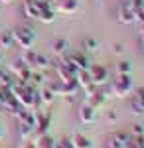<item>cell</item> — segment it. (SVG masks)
I'll return each instance as SVG.
<instances>
[{
  "label": "cell",
  "mask_w": 144,
  "mask_h": 148,
  "mask_svg": "<svg viewBox=\"0 0 144 148\" xmlns=\"http://www.w3.org/2000/svg\"><path fill=\"white\" fill-rule=\"evenodd\" d=\"M130 91H132V79H130L128 73H122V75H119L117 79L112 81L111 93L115 97H126Z\"/></svg>",
  "instance_id": "6da1fadb"
},
{
  "label": "cell",
  "mask_w": 144,
  "mask_h": 148,
  "mask_svg": "<svg viewBox=\"0 0 144 148\" xmlns=\"http://www.w3.org/2000/svg\"><path fill=\"white\" fill-rule=\"evenodd\" d=\"M56 73H57V79L61 83L75 81V77H77V69L73 67L69 61H65V59H61L59 63H56Z\"/></svg>",
  "instance_id": "7a4b0ae2"
},
{
  "label": "cell",
  "mask_w": 144,
  "mask_h": 148,
  "mask_svg": "<svg viewBox=\"0 0 144 148\" xmlns=\"http://www.w3.org/2000/svg\"><path fill=\"white\" fill-rule=\"evenodd\" d=\"M12 38H14V42L22 47V49H30L32 44H34V32L28 30V28H16L12 32Z\"/></svg>",
  "instance_id": "3957f363"
},
{
  "label": "cell",
  "mask_w": 144,
  "mask_h": 148,
  "mask_svg": "<svg viewBox=\"0 0 144 148\" xmlns=\"http://www.w3.org/2000/svg\"><path fill=\"white\" fill-rule=\"evenodd\" d=\"M51 8L61 14H75L79 10V0H51Z\"/></svg>",
  "instance_id": "277c9868"
},
{
  "label": "cell",
  "mask_w": 144,
  "mask_h": 148,
  "mask_svg": "<svg viewBox=\"0 0 144 148\" xmlns=\"http://www.w3.org/2000/svg\"><path fill=\"white\" fill-rule=\"evenodd\" d=\"M87 71H89V75H91V81H93L95 85H103V83H107V79H109V69L105 67V65L95 63V65H91Z\"/></svg>",
  "instance_id": "5b68a950"
},
{
  "label": "cell",
  "mask_w": 144,
  "mask_h": 148,
  "mask_svg": "<svg viewBox=\"0 0 144 148\" xmlns=\"http://www.w3.org/2000/svg\"><path fill=\"white\" fill-rule=\"evenodd\" d=\"M95 111H97V109H93V107L85 101L83 105H81V109H79V121H81L83 125H91V123H95V116H97Z\"/></svg>",
  "instance_id": "8992f818"
},
{
  "label": "cell",
  "mask_w": 144,
  "mask_h": 148,
  "mask_svg": "<svg viewBox=\"0 0 144 148\" xmlns=\"http://www.w3.org/2000/svg\"><path fill=\"white\" fill-rule=\"evenodd\" d=\"M22 8H24V14H26L28 18H32V20H40V16H42V8L38 6L36 0H26Z\"/></svg>",
  "instance_id": "52a82bcc"
},
{
  "label": "cell",
  "mask_w": 144,
  "mask_h": 148,
  "mask_svg": "<svg viewBox=\"0 0 144 148\" xmlns=\"http://www.w3.org/2000/svg\"><path fill=\"white\" fill-rule=\"evenodd\" d=\"M65 61H69L73 67L77 69V71H83V69H89V67H91V65H89V59L85 56H79V53H71V56H67Z\"/></svg>",
  "instance_id": "ba28073f"
},
{
  "label": "cell",
  "mask_w": 144,
  "mask_h": 148,
  "mask_svg": "<svg viewBox=\"0 0 144 148\" xmlns=\"http://www.w3.org/2000/svg\"><path fill=\"white\" fill-rule=\"evenodd\" d=\"M119 20H121L122 24H132L136 22V16H134V10L126 4V6H121L119 8Z\"/></svg>",
  "instance_id": "9c48e42d"
},
{
  "label": "cell",
  "mask_w": 144,
  "mask_h": 148,
  "mask_svg": "<svg viewBox=\"0 0 144 148\" xmlns=\"http://www.w3.org/2000/svg\"><path fill=\"white\" fill-rule=\"evenodd\" d=\"M69 142L73 144V148H93L91 140H89L87 136H83V134H79V132L69 138Z\"/></svg>",
  "instance_id": "30bf717a"
},
{
  "label": "cell",
  "mask_w": 144,
  "mask_h": 148,
  "mask_svg": "<svg viewBox=\"0 0 144 148\" xmlns=\"http://www.w3.org/2000/svg\"><path fill=\"white\" fill-rule=\"evenodd\" d=\"M38 95H40V103H42V105H51V103L56 101V97H57L56 93H51L45 85H42V89L38 91Z\"/></svg>",
  "instance_id": "8fae6325"
},
{
  "label": "cell",
  "mask_w": 144,
  "mask_h": 148,
  "mask_svg": "<svg viewBox=\"0 0 144 148\" xmlns=\"http://www.w3.org/2000/svg\"><path fill=\"white\" fill-rule=\"evenodd\" d=\"M22 61L28 65L30 69H36V61H38V51H32V49H24L22 53Z\"/></svg>",
  "instance_id": "7c38bea8"
},
{
  "label": "cell",
  "mask_w": 144,
  "mask_h": 148,
  "mask_svg": "<svg viewBox=\"0 0 144 148\" xmlns=\"http://www.w3.org/2000/svg\"><path fill=\"white\" fill-rule=\"evenodd\" d=\"M12 44H14L12 32H2V34H0V47H2V49H8Z\"/></svg>",
  "instance_id": "4fadbf2b"
},
{
  "label": "cell",
  "mask_w": 144,
  "mask_h": 148,
  "mask_svg": "<svg viewBox=\"0 0 144 148\" xmlns=\"http://www.w3.org/2000/svg\"><path fill=\"white\" fill-rule=\"evenodd\" d=\"M38 148H56V140L51 136H47V134H44V136L38 138Z\"/></svg>",
  "instance_id": "5bb4252c"
},
{
  "label": "cell",
  "mask_w": 144,
  "mask_h": 148,
  "mask_svg": "<svg viewBox=\"0 0 144 148\" xmlns=\"http://www.w3.org/2000/svg\"><path fill=\"white\" fill-rule=\"evenodd\" d=\"M18 132H20V138H22V140H28V138H32V134H34V126H28V125H24V123H20Z\"/></svg>",
  "instance_id": "9a60e30c"
},
{
  "label": "cell",
  "mask_w": 144,
  "mask_h": 148,
  "mask_svg": "<svg viewBox=\"0 0 144 148\" xmlns=\"http://www.w3.org/2000/svg\"><path fill=\"white\" fill-rule=\"evenodd\" d=\"M130 107H132V113H136V114H144V103L134 95L132 99H130Z\"/></svg>",
  "instance_id": "2e32d148"
},
{
  "label": "cell",
  "mask_w": 144,
  "mask_h": 148,
  "mask_svg": "<svg viewBox=\"0 0 144 148\" xmlns=\"http://www.w3.org/2000/svg\"><path fill=\"white\" fill-rule=\"evenodd\" d=\"M51 65V61L47 59L45 56H42V53H38V61H36V69H40V71H44V69H47Z\"/></svg>",
  "instance_id": "e0dca14e"
},
{
  "label": "cell",
  "mask_w": 144,
  "mask_h": 148,
  "mask_svg": "<svg viewBox=\"0 0 144 148\" xmlns=\"http://www.w3.org/2000/svg\"><path fill=\"white\" fill-rule=\"evenodd\" d=\"M53 51H56L57 56H63L67 51V42L65 40H56L53 42Z\"/></svg>",
  "instance_id": "ac0fdd59"
},
{
  "label": "cell",
  "mask_w": 144,
  "mask_h": 148,
  "mask_svg": "<svg viewBox=\"0 0 144 148\" xmlns=\"http://www.w3.org/2000/svg\"><path fill=\"white\" fill-rule=\"evenodd\" d=\"M53 20H56V12L53 10H44L42 16H40V22H44V24H51Z\"/></svg>",
  "instance_id": "d6986e66"
},
{
  "label": "cell",
  "mask_w": 144,
  "mask_h": 148,
  "mask_svg": "<svg viewBox=\"0 0 144 148\" xmlns=\"http://www.w3.org/2000/svg\"><path fill=\"white\" fill-rule=\"evenodd\" d=\"M117 71H119V75L130 73V63H128V61H119V63H117Z\"/></svg>",
  "instance_id": "ffe728a7"
},
{
  "label": "cell",
  "mask_w": 144,
  "mask_h": 148,
  "mask_svg": "<svg viewBox=\"0 0 144 148\" xmlns=\"http://www.w3.org/2000/svg\"><path fill=\"white\" fill-rule=\"evenodd\" d=\"M85 47H87V51H97L99 42H97V40H93V38H87V40H85Z\"/></svg>",
  "instance_id": "44dd1931"
},
{
  "label": "cell",
  "mask_w": 144,
  "mask_h": 148,
  "mask_svg": "<svg viewBox=\"0 0 144 148\" xmlns=\"http://www.w3.org/2000/svg\"><path fill=\"white\" fill-rule=\"evenodd\" d=\"M109 148H124V142H122V140H119V138L112 134V136L109 138Z\"/></svg>",
  "instance_id": "7402d4cb"
},
{
  "label": "cell",
  "mask_w": 144,
  "mask_h": 148,
  "mask_svg": "<svg viewBox=\"0 0 144 148\" xmlns=\"http://www.w3.org/2000/svg\"><path fill=\"white\" fill-rule=\"evenodd\" d=\"M20 148H38V142L32 140V138H28V140H24V142H22V146H20Z\"/></svg>",
  "instance_id": "603a6c76"
},
{
  "label": "cell",
  "mask_w": 144,
  "mask_h": 148,
  "mask_svg": "<svg viewBox=\"0 0 144 148\" xmlns=\"http://www.w3.org/2000/svg\"><path fill=\"white\" fill-rule=\"evenodd\" d=\"M132 134H134V136H144V126L142 125H134Z\"/></svg>",
  "instance_id": "cb8c5ba5"
},
{
  "label": "cell",
  "mask_w": 144,
  "mask_h": 148,
  "mask_svg": "<svg viewBox=\"0 0 144 148\" xmlns=\"http://www.w3.org/2000/svg\"><path fill=\"white\" fill-rule=\"evenodd\" d=\"M122 49H124L122 44H115V47H112V51H115V53H122Z\"/></svg>",
  "instance_id": "d4e9b609"
},
{
  "label": "cell",
  "mask_w": 144,
  "mask_h": 148,
  "mask_svg": "<svg viewBox=\"0 0 144 148\" xmlns=\"http://www.w3.org/2000/svg\"><path fill=\"white\" fill-rule=\"evenodd\" d=\"M107 119H109V121H117V113H115V111H109V113H107Z\"/></svg>",
  "instance_id": "484cf974"
},
{
  "label": "cell",
  "mask_w": 144,
  "mask_h": 148,
  "mask_svg": "<svg viewBox=\"0 0 144 148\" xmlns=\"http://www.w3.org/2000/svg\"><path fill=\"white\" fill-rule=\"evenodd\" d=\"M0 2H2V4H10L12 0H0Z\"/></svg>",
  "instance_id": "4316f807"
},
{
  "label": "cell",
  "mask_w": 144,
  "mask_h": 148,
  "mask_svg": "<svg viewBox=\"0 0 144 148\" xmlns=\"http://www.w3.org/2000/svg\"><path fill=\"white\" fill-rule=\"evenodd\" d=\"M140 38H142V42H144V30H142V34H140Z\"/></svg>",
  "instance_id": "83f0119b"
},
{
  "label": "cell",
  "mask_w": 144,
  "mask_h": 148,
  "mask_svg": "<svg viewBox=\"0 0 144 148\" xmlns=\"http://www.w3.org/2000/svg\"><path fill=\"white\" fill-rule=\"evenodd\" d=\"M0 136H2V130H0Z\"/></svg>",
  "instance_id": "f1b7e54d"
},
{
  "label": "cell",
  "mask_w": 144,
  "mask_h": 148,
  "mask_svg": "<svg viewBox=\"0 0 144 148\" xmlns=\"http://www.w3.org/2000/svg\"><path fill=\"white\" fill-rule=\"evenodd\" d=\"M0 34H2V30H0Z\"/></svg>",
  "instance_id": "f546056e"
}]
</instances>
